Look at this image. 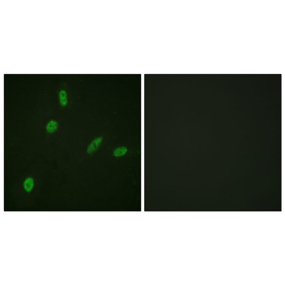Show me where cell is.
I'll return each instance as SVG.
<instances>
[{
	"label": "cell",
	"mask_w": 285,
	"mask_h": 285,
	"mask_svg": "<svg viewBox=\"0 0 285 285\" xmlns=\"http://www.w3.org/2000/svg\"><path fill=\"white\" fill-rule=\"evenodd\" d=\"M103 141V137H99L96 138L88 145L87 152L88 154H91L95 152L101 145Z\"/></svg>",
	"instance_id": "cell-1"
},
{
	"label": "cell",
	"mask_w": 285,
	"mask_h": 285,
	"mask_svg": "<svg viewBox=\"0 0 285 285\" xmlns=\"http://www.w3.org/2000/svg\"><path fill=\"white\" fill-rule=\"evenodd\" d=\"M58 127V124L57 122L54 120L50 121L47 124L46 131L49 133H53L57 129Z\"/></svg>",
	"instance_id": "cell-3"
},
{
	"label": "cell",
	"mask_w": 285,
	"mask_h": 285,
	"mask_svg": "<svg viewBox=\"0 0 285 285\" xmlns=\"http://www.w3.org/2000/svg\"><path fill=\"white\" fill-rule=\"evenodd\" d=\"M59 96L61 105L62 107H65L68 103L67 92L65 90H62L59 92Z\"/></svg>",
	"instance_id": "cell-5"
},
{
	"label": "cell",
	"mask_w": 285,
	"mask_h": 285,
	"mask_svg": "<svg viewBox=\"0 0 285 285\" xmlns=\"http://www.w3.org/2000/svg\"><path fill=\"white\" fill-rule=\"evenodd\" d=\"M128 149L126 147L121 146L115 149L113 152L114 156L116 157H120L125 155L127 154Z\"/></svg>",
	"instance_id": "cell-4"
},
{
	"label": "cell",
	"mask_w": 285,
	"mask_h": 285,
	"mask_svg": "<svg viewBox=\"0 0 285 285\" xmlns=\"http://www.w3.org/2000/svg\"><path fill=\"white\" fill-rule=\"evenodd\" d=\"M34 186V181L33 178H28L24 181L23 186L24 189L28 192H31L33 190Z\"/></svg>",
	"instance_id": "cell-2"
}]
</instances>
